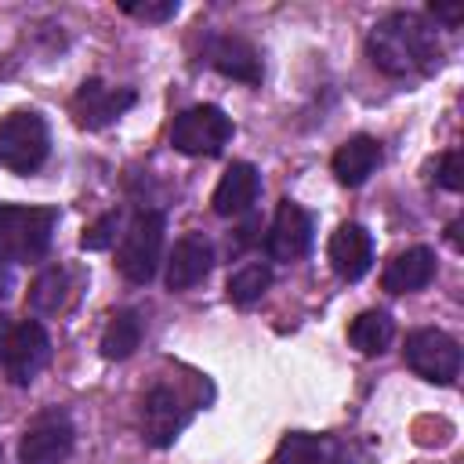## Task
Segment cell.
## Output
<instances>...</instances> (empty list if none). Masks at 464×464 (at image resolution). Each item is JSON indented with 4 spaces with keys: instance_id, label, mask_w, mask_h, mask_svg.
Masks as SVG:
<instances>
[{
    "instance_id": "5",
    "label": "cell",
    "mask_w": 464,
    "mask_h": 464,
    "mask_svg": "<svg viewBox=\"0 0 464 464\" xmlns=\"http://www.w3.org/2000/svg\"><path fill=\"white\" fill-rule=\"evenodd\" d=\"M228 141H232V120L218 105H192L178 112L170 123V145L185 156H221Z\"/></svg>"
},
{
    "instance_id": "21",
    "label": "cell",
    "mask_w": 464,
    "mask_h": 464,
    "mask_svg": "<svg viewBox=\"0 0 464 464\" xmlns=\"http://www.w3.org/2000/svg\"><path fill=\"white\" fill-rule=\"evenodd\" d=\"M268 286H272V268L261 265V261H250V265H243V268H236L228 276V286L225 290H228V297L236 304H254V301L265 297Z\"/></svg>"
},
{
    "instance_id": "8",
    "label": "cell",
    "mask_w": 464,
    "mask_h": 464,
    "mask_svg": "<svg viewBox=\"0 0 464 464\" xmlns=\"http://www.w3.org/2000/svg\"><path fill=\"white\" fill-rule=\"evenodd\" d=\"M72 442H76V431H72L69 413L47 410L25 428L18 442V460L22 464H62L72 453Z\"/></svg>"
},
{
    "instance_id": "6",
    "label": "cell",
    "mask_w": 464,
    "mask_h": 464,
    "mask_svg": "<svg viewBox=\"0 0 464 464\" xmlns=\"http://www.w3.org/2000/svg\"><path fill=\"white\" fill-rule=\"evenodd\" d=\"M406 366L431 381V384H453L457 373H460V344L457 337H450L446 330H435V326H424V330H413L406 337Z\"/></svg>"
},
{
    "instance_id": "27",
    "label": "cell",
    "mask_w": 464,
    "mask_h": 464,
    "mask_svg": "<svg viewBox=\"0 0 464 464\" xmlns=\"http://www.w3.org/2000/svg\"><path fill=\"white\" fill-rule=\"evenodd\" d=\"M11 290H14V272L0 261V301H7V297H11Z\"/></svg>"
},
{
    "instance_id": "7",
    "label": "cell",
    "mask_w": 464,
    "mask_h": 464,
    "mask_svg": "<svg viewBox=\"0 0 464 464\" xmlns=\"http://www.w3.org/2000/svg\"><path fill=\"white\" fill-rule=\"evenodd\" d=\"M4 373L11 384H29L51 359V337L40 319H22L11 326V337L4 344Z\"/></svg>"
},
{
    "instance_id": "1",
    "label": "cell",
    "mask_w": 464,
    "mask_h": 464,
    "mask_svg": "<svg viewBox=\"0 0 464 464\" xmlns=\"http://www.w3.org/2000/svg\"><path fill=\"white\" fill-rule=\"evenodd\" d=\"M366 51H370V62L384 76H395V80L431 72L439 65V58H442L435 25L424 14H417V11H392V14H384L370 29Z\"/></svg>"
},
{
    "instance_id": "29",
    "label": "cell",
    "mask_w": 464,
    "mask_h": 464,
    "mask_svg": "<svg viewBox=\"0 0 464 464\" xmlns=\"http://www.w3.org/2000/svg\"><path fill=\"white\" fill-rule=\"evenodd\" d=\"M446 232H450V243H453V246H460V221H453Z\"/></svg>"
},
{
    "instance_id": "24",
    "label": "cell",
    "mask_w": 464,
    "mask_h": 464,
    "mask_svg": "<svg viewBox=\"0 0 464 464\" xmlns=\"http://www.w3.org/2000/svg\"><path fill=\"white\" fill-rule=\"evenodd\" d=\"M435 181H439L442 188H450V192H460V188H464V163H460V152H457V149H450V152L439 156V163H435Z\"/></svg>"
},
{
    "instance_id": "4",
    "label": "cell",
    "mask_w": 464,
    "mask_h": 464,
    "mask_svg": "<svg viewBox=\"0 0 464 464\" xmlns=\"http://www.w3.org/2000/svg\"><path fill=\"white\" fill-rule=\"evenodd\" d=\"M47 152H51V130L40 112L18 109L0 120V167L4 170L33 174L36 167H44Z\"/></svg>"
},
{
    "instance_id": "30",
    "label": "cell",
    "mask_w": 464,
    "mask_h": 464,
    "mask_svg": "<svg viewBox=\"0 0 464 464\" xmlns=\"http://www.w3.org/2000/svg\"><path fill=\"white\" fill-rule=\"evenodd\" d=\"M0 460H4V450H0Z\"/></svg>"
},
{
    "instance_id": "23",
    "label": "cell",
    "mask_w": 464,
    "mask_h": 464,
    "mask_svg": "<svg viewBox=\"0 0 464 464\" xmlns=\"http://www.w3.org/2000/svg\"><path fill=\"white\" fill-rule=\"evenodd\" d=\"M120 225H123V214H120V210L102 214L94 225H87V228H83L80 246H83V250H105V246H112V239H116Z\"/></svg>"
},
{
    "instance_id": "22",
    "label": "cell",
    "mask_w": 464,
    "mask_h": 464,
    "mask_svg": "<svg viewBox=\"0 0 464 464\" xmlns=\"http://www.w3.org/2000/svg\"><path fill=\"white\" fill-rule=\"evenodd\" d=\"M326 453H330L326 439L308 431H290L276 450V464H326Z\"/></svg>"
},
{
    "instance_id": "15",
    "label": "cell",
    "mask_w": 464,
    "mask_h": 464,
    "mask_svg": "<svg viewBox=\"0 0 464 464\" xmlns=\"http://www.w3.org/2000/svg\"><path fill=\"white\" fill-rule=\"evenodd\" d=\"M435 279V250L431 246H406L384 265V290L388 294H413Z\"/></svg>"
},
{
    "instance_id": "18",
    "label": "cell",
    "mask_w": 464,
    "mask_h": 464,
    "mask_svg": "<svg viewBox=\"0 0 464 464\" xmlns=\"http://www.w3.org/2000/svg\"><path fill=\"white\" fill-rule=\"evenodd\" d=\"M141 337H145V319H141V312L123 308V312H116V315L109 319V326H105V334H102V355H105V359H127V355L138 352Z\"/></svg>"
},
{
    "instance_id": "9",
    "label": "cell",
    "mask_w": 464,
    "mask_h": 464,
    "mask_svg": "<svg viewBox=\"0 0 464 464\" xmlns=\"http://www.w3.org/2000/svg\"><path fill=\"white\" fill-rule=\"evenodd\" d=\"M192 406H185V399L170 388V384H156L145 395V410H141V439L156 450H167L188 424Z\"/></svg>"
},
{
    "instance_id": "13",
    "label": "cell",
    "mask_w": 464,
    "mask_h": 464,
    "mask_svg": "<svg viewBox=\"0 0 464 464\" xmlns=\"http://www.w3.org/2000/svg\"><path fill=\"white\" fill-rule=\"evenodd\" d=\"M214 268V246L207 236L188 232L174 243L167 257V290H192L199 286Z\"/></svg>"
},
{
    "instance_id": "10",
    "label": "cell",
    "mask_w": 464,
    "mask_h": 464,
    "mask_svg": "<svg viewBox=\"0 0 464 464\" xmlns=\"http://www.w3.org/2000/svg\"><path fill=\"white\" fill-rule=\"evenodd\" d=\"M138 102L134 87H112L105 80H83L72 98V116L87 130H102Z\"/></svg>"
},
{
    "instance_id": "2",
    "label": "cell",
    "mask_w": 464,
    "mask_h": 464,
    "mask_svg": "<svg viewBox=\"0 0 464 464\" xmlns=\"http://www.w3.org/2000/svg\"><path fill=\"white\" fill-rule=\"evenodd\" d=\"M58 225L54 207L0 203V261H36L47 254Z\"/></svg>"
},
{
    "instance_id": "12",
    "label": "cell",
    "mask_w": 464,
    "mask_h": 464,
    "mask_svg": "<svg viewBox=\"0 0 464 464\" xmlns=\"http://www.w3.org/2000/svg\"><path fill=\"white\" fill-rule=\"evenodd\" d=\"M326 254H330L334 272H337L341 279L355 283V279H362V276L373 268V236H370L359 221H344V225H337V232L330 236Z\"/></svg>"
},
{
    "instance_id": "19",
    "label": "cell",
    "mask_w": 464,
    "mask_h": 464,
    "mask_svg": "<svg viewBox=\"0 0 464 464\" xmlns=\"http://www.w3.org/2000/svg\"><path fill=\"white\" fill-rule=\"evenodd\" d=\"M392 337H395V319L381 308H370V312L355 315L352 326H348V341L362 355H381L392 344Z\"/></svg>"
},
{
    "instance_id": "17",
    "label": "cell",
    "mask_w": 464,
    "mask_h": 464,
    "mask_svg": "<svg viewBox=\"0 0 464 464\" xmlns=\"http://www.w3.org/2000/svg\"><path fill=\"white\" fill-rule=\"evenodd\" d=\"M330 167H334V174H337L341 185L355 188V185H362V181L381 167V141L370 138V134H355V138H348V141L334 152Z\"/></svg>"
},
{
    "instance_id": "28",
    "label": "cell",
    "mask_w": 464,
    "mask_h": 464,
    "mask_svg": "<svg viewBox=\"0 0 464 464\" xmlns=\"http://www.w3.org/2000/svg\"><path fill=\"white\" fill-rule=\"evenodd\" d=\"M7 337H11V319L0 312V355H4V344H7Z\"/></svg>"
},
{
    "instance_id": "25",
    "label": "cell",
    "mask_w": 464,
    "mask_h": 464,
    "mask_svg": "<svg viewBox=\"0 0 464 464\" xmlns=\"http://www.w3.org/2000/svg\"><path fill=\"white\" fill-rule=\"evenodd\" d=\"M123 14L138 18V22H167L178 14V0H160V4H120Z\"/></svg>"
},
{
    "instance_id": "16",
    "label": "cell",
    "mask_w": 464,
    "mask_h": 464,
    "mask_svg": "<svg viewBox=\"0 0 464 464\" xmlns=\"http://www.w3.org/2000/svg\"><path fill=\"white\" fill-rule=\"evenodd\" d=\"M210 65L221 72V76H232V80H243V83H261L265 80V65H261V54L250 40L243 36H218L210 44Z\"/></svg>"
},
{
    "instance_id": "14",
    "label": "cell",
    "mask_w": 464,
    "mask_h": 464,
    "mask_svg": "<svg viewBox=\"0 0 464 464\" xmlns=\"http://www.w3.org/2000/svg\"><path fill=\"white\" fill-rule=\"evenodd\" d=\"M257 196H261V174H257V167L246 163V160H236V163L221 174V181H218L210 203H214V214H221V218H239V214H246V210L257 203Z\"/></svg>"
},
{
    "instance_id": "11",
    "label": "cell",
    "mask_w": 464,
    "mask_h": 464,
    "mask_svg": "<svg viewBox=\"0 0 464 464\" xmlns=\"http://www.w3.org/2000/svg\"><path fill=\"white\" fill-rule=\"evenodd\" d=\"M265 246H268L272 261H297V257H304L308 246H312V214L304 207H297L294 199H283L276 207L272 228L265 236Z\"/></svg>"
},
{
    "instance_id": "26",
    "label": "cell",
    "mask_w": 464,
    "mask_h": 464,
    "mask_svg": "<svg viewBox=\"0 0 464 464\" xmlns=\"http://www.w3.org/2000/svg\"><path fill=\"white\" fill-rule=\"evenodd\" d=\"M428 11H431V18H435V22H446V29H457V25H460V18H464V11H460L457 4H431Z\"/></svg>"
},
{
    "instance_id": "3",
    "label": "cell",
    "mask_w": 464,
    "mask_h": 464,
    "mask_svg": "<svg viewBox=\"0 0 464 464\" xmlns=\"http://www.w3.org/2000/svg\"><path fill=\"white\" fill-rule=\"evenodd\" d=\"M163 232H167L163 210H141L123 228V239H120V250H116V265H120L127 283L145 286V283L156 279V268H160V257H163Z\"/></svg>"
},
{
    "instance_id": "20",
    "label": "cell",
    "mask_w": 464,
    "mask_h": 464,
    "mask_svg": "<svg viewBox=\"0 0 464 464\" xmlns=\"http://www.w3.org/2000/svg\"><path fill=\"white\" fill-rule=\"evenodd\" d=\"M69 290H72L69 268L51 265V268H44V272L33 279V286H29V308H33L36 315H54V312L65 308Z\"/></svg>"
}]
</instances>
